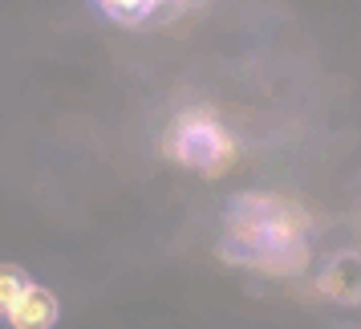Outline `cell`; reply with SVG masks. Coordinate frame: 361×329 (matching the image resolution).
Instances as JSON below:
<instances>
[{
	"label": "cell",
	"instance_id": "cell-1",
	"mask_svg": "<svg viewBox=\"0 0 361 329\" xmlns=\"http://www.w3.org/2000/svg\"><path fill=\"white\" fill-rule=\"evenodd\" d=\"M171 150L179 155L183 163L199 167V171H219V167L231 159V138L212 118H183L175 138H171Z\"/></svg>",
	"mask_w": 361,
	"mask_h": 329
},
{
	"label": "cell",
	"instance_id": "cell-4",
	"mask_svg": "<svg viewBox=\"0 0 361 329\" xmlns=\"http://www.w3.org/2000/svg\"><path fill=\"white\" fill-rule=\"evenodd\" d=\"M29 289V277L17 264H0V317H8V309L20 301V293Z\"/></svg>",
	"mask_w": 361,
	"mask_h": 329
},
{
	"label": "cell",
	"instance_id": "cell-5",
	"mask_svg": "<svg viewBox=\"0 0 361 329\" xmlns=\"http://www.w3.org/2000/svg\"><path fill=\"white\" fill-rule=\"evenodd\" d=\"M102 8L110 13L114 20H122V25H134V20H142L159 4V0H98Z\"/></svg>",
	"mask_w": 361,
	"mask_h": 329
},
{
	"label": "cell",
	"instance_id": "cell-2",
	"mask_svg": "<svg viewBox=\"0 0 361 329\" xmlns=\"http://www.w3.org/2000/svg\"><path fill=\"white\" fill-rule=\"evenodd\" d=\"M57 313H61L57 297H53L45 285L29 280V289L20 293V301L8 309L4 321H8L13 329H53V325H57Z\"/></svg>",
	"mask_w": 361,
	"mask_h": 329
},
{
	"label": "cell",
	"instance_id": "cell-3",
	"mask_svg": "<svg viewBox=\"0 0 361 329\" xmlns=\"http://www.w3.org/2000/svg\"><path fill=\"white\" fill-rule=\"evenodd\" d=\"M321 289H325L333 301H345V305H353L361 297V264L353 252H345V256H337V261L329 264L325 280H321Z\"/></svg>",
	"mask_w": 361,
	"mask_h": 329
}]
</instances>
